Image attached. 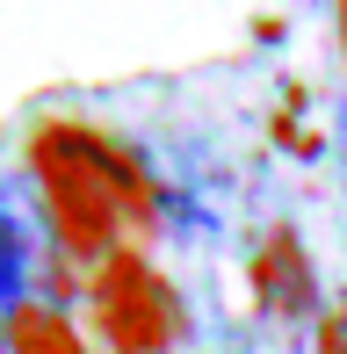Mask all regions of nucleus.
<instances>
[{
  "mask_svg": "<svg viewBox=\"0 0 347 354\" xmlns=\"http://www.w3.org/2000/svg\"><path fill=\"white\" fill-rule=\"evenodd\" d=\"M29 174L44 188V217L51 239L66 253H116V224H123V167L87 123H44L29 138Z\"/></svg>",
  "mask_w": 347,
  "mask_h": 354,
  "instance_id": "nucleus-1",
  "label": "nucleus"
},
{
  "mask_svg": "<svg viewBox=\"0 0 347 354\" xmlns=\"http://www.w3.org/2000/svg\"><path fill=\"white\" fill-rule=\"evenodd\" d=\"M94 326L116 354H167L174 340V289L138 253H109L94 275Z\"/></svg>",
  "mask_w": 347,
  "mask_h": 354,
  "instance_id": "nucleus-2",
  "label": "nucleus"
},
{
  "mask_svg": "<svg viewBox=\"0 0 347 354\" xmlns=\"http://www.w3.org/2000/svg\"><path fill=\"white\" fill-rule=\"evenodd\" d=\"M44 246H51V217L29 210L15 181H0V311H29V289L44 282Z\"/></svg>",
  "mask_w": 347,
  "mask_h": 354,
  "instance_id": "nucleus-3",
  "label": "nucleus"
},
{
  "mask_svg": "<svg viewBox=\"0 0 347 354\" xmlns=\"http://www.w3.org/2000/svg\"><path fill=\"white\" fill-rule=\"evenodd\" d=\"M254 282H261V304H268L275 318H304V311H311V268H304V246H297L290 232H268V239H261Z\"/></svg>",
  "mask_w": 347,
  "mask_h": 354,
  "instance_id": "nucleus-4",
  "label": "nucleus"
},
{
  "mask_svg": "<svg viewBox=\"0 0 347 354\" xmlns=\"http://www.w3.org/2000/svg\"><path fill=\"white\" fill-rule=\"evenodd\" d=\"M8 354H87V340L73 333V318L58 304H29L8 318Z\"/></svg>",
  "mask_w": 347,
  "mask_h": 354,
  "instance_id": "nucleus-5",
  "label": "nucleus"
},
{
  "mask_svg": "<svg viewBox=\"0 0 347 354\" xmlns=\"http://www.w3.org/2000/svg\"><path fill=\"white\" fill-rule=\"evenodd\" d=\"M319 354H347V297L326 304V318H319Z\"/></svg>",
  "mask_w": 347,
  "mask_h": 354,
  "instance_id": "nucleus-6",
  "label": "nucleus"
}]
</instances>
